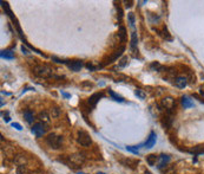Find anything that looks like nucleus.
I'll return each instance as SVG.
<instances>
[{
	"label": "nucleus",
	"mask_w": 204,
	"mask_h": 174,
	"mask_svg": "<svg viewBox=\"0 0 204 174\" xmlns=\"http://www.w3.org/2000/svg\"><path fill=\"white\" fill-rule=\"evenodd\" d=\"M102 97H104V94L103 93H96V94H93L90 98H89V104L91 106V107H94L96 104H97V102L99 101V98H102Z\"/></svg>",
	"instance_id": "obj_9"
},
{
	"label": "nucleus",
	"mask_w": 204,
	"mask_h": 174,
	"mask_svg": "<svg viewBox=\"0 0 204 174\" xmlns=\"http://www.w3.org/2000/svg\"><path fill=\"white\" fill-rule=\"evenodd\" d=\"M61 94L64 95V96H65V97H67V98H69V97H71V95L66 94V93H63V91H61Z\"/></svg>",
	"instance_id": "obj_33"
},
{
	"label": "nucleus",
	"mask_w": 204,
	"mask_h": 174,
	"mask_svg": "<svg viewBox=\"0 0 204 174\" xmlns=\"http://www.w3.org/2000/svg\"><path fill=\"white\" fill-rule=\"evenodd\" d=\"M182 104H183L184 109H189V108L194 107V102H191L190 98H188L186 96H183V97H182Z\"/></svg>",
	"instance_id": "obj_16"
},
{
	"label": "nucleus",
	"mask_w": 204,
	"mask_h": 174,
	"mask_svg": "<svg viewBox=\"0 0 204 174\" xmlns=\"http://www.w3.org/2000/svg\"><path fill=\"white\" fill-rule=\"evenodd\" d=\"M158 160V156H156L155 154H150L146 156V162H148V165L149 166H153V165H156V161Z\"/></svg>",
	"instance_id": "obj_19"
},
{
	"label": "nucleus",
	"mask_w": 204,
	"mask_h": 174,
	"mask_svg": "<svg viewBox=\"0 0 204 174\" xmlns=\"http://www.w3.org/2000/svg\"><path fill=\"white\" fill-rule=\"evenodd\" d=\"M137 44H138V37H137V33L136 31H133L131 33V49L135 51L136 47H137Z\"/></svg>",
	"instance_id": "obj_17"
},
{
	"label": "nucleus",
	"mask_w": 204,
	"mask_h": 174,
	"mask_svg": "<svg viewBox=\"0 0 204 174\" xmlns=\"http://www.w3.org/2000/svg\"><path fill=\"white\" fill-rule=\"evenodd\" d=\"M109 94L111 95V97L114 101H117V102H124V98H123L122 96H119L118 94H116L114 91H112V90H109Z\"/></svg>",
	"instance_id": "obj_23"
},
{
	"label": "nucleus",
	"mask_w": 204,
	"mask_h": 174,
	"mask_svg": "<svg viewBox=\"0 0 204 174\" xmlns=\"http://www.w3.org/2000/svg\"><path fill=\"white\" fill-rule=\"evenodd\" d=\"M117 11L119 12V19H122L123 18V11H122V8L119 6H117Z\"/></svg>",
	"instance_id": "obj_31"
},
{
	"label": "nucleus",
	"mask_w": 204,
	"mask_h": 174,
	"mask_svg": "<svg viewBox=\"0 0 204 174\" xmlns=\"http://www.w3.org/2000/svg\"><path fill=\"white\" fill-rule=\"evenodd\" d=\"M162 123H163V126L166 128H169L171 126L172 123V113H166L164 117H163V121H162Z\"/></svg>",
	"instance_id": "obj_13"
},
{
	"label": "nucleus",
	"mask_w": 204,
	"mask_h": 174,
	"mask_svg": "<svg viewBox=\"0 0 204 174\" xmlns=\"http://www.w3.org/2000/svg\"><path fill=\"white\" fill-rule=\"evenodd\" d=\"M188 84V80L185 77H176L175 78V85L179 89H184Z\"/></svg>",
	"instance_id": "obj_11"
},
{
	"label": "nucleus",
	"mask_w": 204,
	"mask_h": 174,
	"mask_svg": "<svg viewBox=\"0 0 204 174\" xmlns=\"http://www.w3.org/2000/svg\"><path fill=\"white\" fill-rule=\"evenodd\" d=\"M77 141H78L79 145L83 146V147H89V146L92 145V139H91L90 134L87 132H85V130H79Z\"/></svg>",
	"instance_id": "obj_2"
},
{
	"label": "nucleus",
	"mask_w": 204,
	"mask_h": 174,
	"mask_svg": "<svg viewBox=\"0 0 204 174\" xmlns=\"http://www.w3.org/2000/svg\"><path fill=\"white\" fill-rule=\"evenodd\" d=\"M63 136L61 135H58V134H50L48 136L46 137V143L48 147H51L52 149H59L61 146H63Z\"/></svg>",
	"instance_id": "obj_1"
},
{
	"label": "nucleus",
	"mask_w": 204,
	"mask_h": 174,
	"mask_svg": "<svg viewBox=\"0 0 204 174\" xmlns=\"http://www.w3.org/2000/svg\"><path fill=\"white\" fill-rule=\"evenodd\" d=\"M21 51H23V52H24V54H28V51H27L26 49H25V47H24V45H23V46H21Z\"/></svg>",
	"instance_id": "obj_32"
},
{
	"label": "nucleus",
	"mask_w": 204,
	"mask_h": 174,
	"mask_svg": "<svg viewBox=\"0 0 204 174\" xmlns=\"http://www.w3.org/2000/svg\"><path fill=\"white\" fill-rule=\"evenodd\" d=\"M169 161H170V156L169 155H160V156H158V168H164L168 163H169Z\"/></svg>",
	"instance_id": "obj_8"
},
{
	"label": "nucleus",
	"mask_w": 204,
	"mask_h": 174,
	"mask_svg": "<svg viewBox=\"0 0 204 174\" xmlns=\"http://www.w3.org/2000/svg\"><path fill=\"white\" fill-rule=\"evenodd\" d=\"M156 133L155 132H151L150 133V135H149V137H148V140H146V142L144 143V146L146 148H152L155 145H156Z\"/></svg>",
	"instance_id": "obj_7"
},
{
	"label": "nucleus",
	"mask_w": 204,
	"mask_h": 174,
	"mask_svg": "<svg viewBox=\"0 0 204 174\" xmlns=\"http://www.w3.org/2000/svg\"><path fill=\"white\" fill-rule=\"evenodd\" d=\"M39 120L41 121V123H45V124H48L50 123V119H51V116L48 115V113H47L46 110H43V111H40L39 113Z\"/></svg>",
	"instance_id": "obj_12"
},
{
	"label": "nucleus",
	"mask_w": 204,
	"mask_h": 174,
	"mask_svg": "<svg viewBox=\"0 0 204 174\" xmlns=\"http://www.w3.org/2000/svg\"><path fill=\"white\" fill-rule=\"evenodd\" d=\"M24 119L26 120L27 123H33V121H34V115H33V113L31 111V110H25L24 111Z\"/></svg>",
	"instance_id": "obj_14"
},
{
	"label": "nucleus",
	"mask_w": 204,
	"mask_h": 174,
	"mask_svg": "<svg viewBox=\"0 0 204 174\" xmlns=\"http://www.w3.org/2000/svg\"><path fill=\"white\" fill-rule=\"evenodd\" d=\"M160 106L166 109V113H173V108L176 107V102L172 97H164L160 101Z\"/></svg>",
	"instance_id": "obj_4"
},
{
	"label": "nucleus",
	"mask_w": 204,
	"mask_h": 174,
	"mask_svg": "<svg viewBox=\"0 0 204 174\" xmlns=\"http://www.w3.org/2000/svg\"><path fill=\"white\" fill-rule=\"evenodd\" d=\"M145 174H151V173H150L149 171H145Z\"/></svg>",
	"instance_id": "obj_35"
},
{
	"label": "nucleus",
	"mask_w": 204,
	"mask_h": 174,
	"mask_svg": "<svg viewBox=\"0 0 204 174\" xmlns=\"http://www.w3.org/2000/svg\"><path fill=\"white\" fill-rule=\"evenodd\" d=\"M45 132H46V128L44 126V123H35V124H33L32 127V133L33 135H35L37 137H41L43 135L45 134Z\"/></svg>",
	"instance_id": "obj_5"
},
{
	"label": "nucleus",
	"mask_w": 204,
	"mask_h": 174,
	"mask_svg": "<svg viewBox=\"0 0 204 174\" xmlns=\"http://www.w3.org/2000/svg\"><path fill=\"white\" fill-rule=\"evenodd\" d=\"M127 62H129V58H127V57H124L123 59L120 60V63H119V67H124L126 65V64H127Z\"/></svg>",
	"instance_id": "obj_27"
},
{
	"label": "nucleus",
	"mask_w": 204,
	"mask_h": 174,
	"mask_svg": "<svg viewBox=\"0 0 204 174\" xmlns=\"http://www.w3.org/2000/svg\"><path fill=\"white\" fill-rule=\"evenodd\" d=\"M18 174H30V172L27 171V168L25 167V166H19L18 167V172H17Z\"/></svg>",
	"instance_id": "obj_26"
},
{
	"label": "nucleus",
	"mask_w": 204,
	"mask_h": 174,
	"mask_svg": "<svg viewBox=\"0 0 204 174\" xmlns=\"http://www.w3.org/2000/svg\"><path fill=\"white\" fill-rule=\"evenodd\" d=\"M69 67L72 71H74V72H78V71L81 70V67H83V63H81V60H73V62H71L69 64Z\"/></svg>",
	"instance_id": "obj_10"
},
{
	"label": "nucleus",
	"mask_w": 204,
	"mask_h": 174,
	"mask_svg": "<svg viewBox=\"0 0 204 174\" xmlns=\"http://www.w3.org/2000/svg\"><path fill=\"white\" fill-rule=\"evenodd\" d=\"M34 74L41 78H48L52 76L53 71L52 69L47 65H38V67H34Z\"/></svg>",
	"instance_id": "obj_3"
},
{
	"label": "nucleus",
	"mask_w": 204,
	"mask_h": 174,
	"mask_svg": "<svg viewBox=\"0 0 204 174\" xmlns=\"http://www.w3.org/2000/svg\"><path fill=\"white\" fill-rule=\"evenodd\" d=\"M1 58H5V59H13L14 52L11 51V50H2V51H1Z\"/></svg>",
	"instance_id": "obj_15"
},
{
	"label": "nucleus",
	"mask_w": 204,
	"mask_h": 174,
	"mask_svg": "<svg viewBox=\"0 0 204 174\" xmlns=\"http://www.w3.org/2000/svg\"><path fill=\"white\" fill-rule=\"evenodd\" d=\"M127 19H129V23H130V26L132 28H135V14L129 13L127 14Z\"/></svg>",
	"instance_id": "obj_25"
},
{
	"label": "nucleus",
	"mask_w": 204,
	"mask_h": 174,
	"mask_svg": "<svg viewBox=\"0 0 204 174\" xmlns=\"http://www.w3.org/2000/svg\"><path fill=\"white\" fill-rule=\"evenodd\" d=\"M192 152H194V153H196V154H199V153H204V148H201V146H198V147L195 148Z\"/></svg>",
	"instance_id": "obj_28"
},
{
	"label": "nucleus",
	"mask_w": 204,
	"mask_h": 174,
	"mask_svg": "<svg viewBox=\"0 0 204 174\" xmlns=\"http://www.w3.org/2000/svg\"><path fill=\"white\" fill-rule=\"evenodd\" d=\"M124 50H125V47H124V46H122V47H120V49H119V50H118V51H117V52H116V54H112V56H111V58L109 59V62H107V63H112V62H114V60L117 59L118 57H120V56H122V54H123V51H124ZM107 63H106V64H107Z\"/></svg>",
	"instance_id": "obj_18"
},
{
	"label": "nucleus",
	"mask_w": 204,
	"mask_h": 174,
	"mask_svg": "<svg viewBox=\"0 0 204 174\" xmlns=\"http://www.w3.org/2000/svg\"><path fill=\"white\" fill-rule=\"evenodd\" d=\"M118 36L122 41H125L126 40V28L124 26H119V32Z\"/></svg>",
	"instance_id": "obj_21"
},
{
	"label": "nucleus",
	"mask_w": 204,
	"mask_h": 174,
	"mask_svg": "<svg viewBox=\"0 0 204 174\" xmlns=\"http://www.w3.org/2000/svg\"><path fill=\"white\" fill-rule=\"evenodd\" d=\"M199 93H201V95H202V96H204V90H203V89H201V90H199Z\"/></svg>",
	"instance_id": "obj_34"
},
{
	"label": "nucleus",
	"mask_w": 204,
	"mask_h": 174,
	"mask_svg": "<svg viewBox=\"0 0 204 174\" xmlns=\"http://www.w3.org/2000/svg\"><path fill=\"white\" fill-rule=\"evenodd\" d=\"M12 127H14L15 129H18V130H21V129H23L19 123H12Z\"/></svg>",
	"instance_id": "obj_30"
},
{
	"label": "nucleus",
	"mask_w": 204,
	"mask_h": 174,
	"mask_svg": "<svg viewBox=\"0 0 204 174\" xmlns=\"http://www.w3.org/2000/svg\"><path fill=\"white\" fill-rule=\"evenodd\" d=\"M69 160H70V162L72 163L74 167H77V166L83 165V162H84V158H83L80 154H72V155H70V156H69Z\"/></svg>",
	"instance_id": "obj_6"
},
{
	"label": "nucleus",
	"mask_w": 204,
	"mask_h": 174,
	"mask_svg": "<svg viewBox=\"0 0 204 174\" xmlns=\"http://www.w3.org/2000/svg\"><path fill=\"white\" fill-rule=\"evenodd\" d=\"M97 174H104V173H102V172H98V173H97Z\"/></svg>",
	"instance_id": "obj_36"
},
{
	"label": "nucleus",
	"mask_w": 204,
	"mask_h": 174,
	"mask_svg": "<svg viewBox=\"0 0 204 174\" xmlns=\"http://www.w3.org/2000/svg\"><path fill=\"white\" fill-rule=\"evenodd\" d=\"M135 95L138 97L139 100H145V97H146V93L144 90H142V89H136L135 90Z\"/></svg>",
	"instance_id": "obj_22"
},
{
	"label": "nucleus",
	"mask_w": 204,
	"mask_h": 174,
	"mask_svg": "<svg viewBox=\"0 0 204 174\" xmlns=\"http://www.w3.org/2000/svg\"><path fill=\"white\" fill-rule=\"evenodd\" d=\"M126 149H127V150H129V152H131V153H133V154H136V155H138V150H137V149H135V148H132L131 146H127V147H126Z\"/></svg>",
	"instance_id": "obj_29"
},
{
	"label": "nucleus",
	"mask_w": 204,
	"mask_h": 174,
	"mask_svg": "<svg viewBox=\"0 0 204 174\" xmlns=\"http://www.w3.org/2000/svg\"><path fill=\"white\" fill-rule=\"evenodd\" d=\"M150 67H151V69H155V70H156V71H158V72H159V71L163 69V67H162V65H160L158 62H153L151 65H150Z\"/></svg>",
	"instance_id": "obj_24"
},
{
	"label": "nucleus",
	"mask_w": 204,
	"mask_h": 174,
	"mask_svg": "<svg viewBox=\"0 0 204 174\" xmlns=\"http://www.w3.org/2000/svg\"><path fill=\"white\" fill-rule=\"evenodd\" d=\"M50 113H51V116H52L53 119H58L61 114V111H60V109L58 107H52L51 108V110H50Z\"/></svg>",
	"instance_id": "obj_20"
}]
</instances>
